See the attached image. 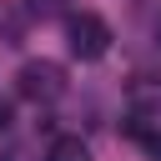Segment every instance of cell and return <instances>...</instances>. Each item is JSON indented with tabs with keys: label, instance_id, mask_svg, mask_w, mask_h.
Returning <instances> with one entry per match:
<instances>
[{
	"label": "cell",
	"instance_id": "6da1fadb",
	"mask_svg": "<svg viewBox=\"0 0 161 161\" xmlns=\"http://www.w3.org/2000/svg\"><path fill=\"white\" fill-rule=\"evenodd\" d=\"M15 91H20L25 101H35V106H50V101L65 96V70H60L55 60H25V65L15 70Z\"/></svg>",
	"mask_w": 161,
	"mask_h": 161
},
{
	"label": "cell",
	"instance_id": "7a4b0ae2",
	"mask_svg": "<svg viewBox=\"0 0 161 161\" xmlns=\"http://www.w3.org/2000/svg\"><path fill=\"white\" fill-rule=\"evenodd\" d=\"M65 40H70V55H80V60H101V55L111 50V25H106L101 15H91V10H80V15H70Z\"/></svg>",
	"mask_w": 161,
	"mask_h": 161
},
{
	"label": "cell",
	"instance_id": "3957f363",
	"mask_svg": "<svg viewBox=\"0 0 161 161\" xmlns=\"http://www.w3.org/2000/svg\"><path fill=\"white\" fill-rule=\"evenodd\" d=\"M35 20V5L30 0H0V45H20L25 30Z\"/></svg>",
	"mask_w": 161,
	"mask_h": 161
},
{
	"label": "cell",
	"instance_id": "277c9868",
	"mask_svg": "<svg viewBox=\"0 0 161 161\" xmlns=\"http://www.w3.org/2000/svg\"><path fill=\"white\" fill-rule=\"evenodd\" d=\"M126 106L131 116H161V75H136L126 86Z\"/></svg>",
	"mask_w": 161,
	"mask_h": 161
},
{
	"label": "cell",
	"instance_id": "5b68a950",
	"mask_svg": "<svg viewBox=\"0 0 161 161\" xmlns=\"http://www.w3.org/2000/svg\"><path fill=\"white\" fill-rule=\"evenodd\" d=\"M126 131H131V141H136V146H141L151 161H161V121H146V116H136Z\"/></svg>",
	"mask_w": 161,
	"mask_h": 161
},
{
	"label": "cell",
	"instance_id": "8992f818",
	"mask_svg": "<svg viewBox=\"0 0 161 161\" xmlns=\"http://www.w3.org/2000/svg\"><path fill=\"white\" fill-rule=\"evenodd\" d=\"M45 161H91V146L80 136H55L50 151H45Z\"/></svg>",
	"mask_w": 161,
	"mask_h": 161
},
{
	"label": "cell",
	"instance_id": "52a82bcc",
	"mask_svg": "<svg viewBox=\"0 0 161 161\" xmlns=\"http://www.w3.org/2000/svg\"><path fill=\"white\" fill-rule=\"evenodd\" d=\"M5 126H10V106L0 101V131H5Z\"/></svg>",
	"mask_w": 161,
	"mask_h": 161
}]
</instances>
